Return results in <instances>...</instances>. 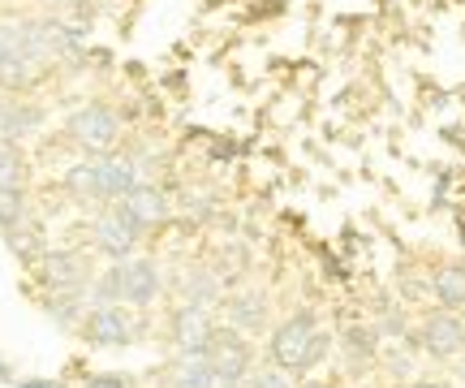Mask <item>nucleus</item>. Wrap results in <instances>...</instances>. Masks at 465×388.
Segmentation results:
<instances>
[{
  "instance_id": "f8f14e48",
  "label": "nucleus",
  "mask_w": 465,
  "mask_h": 388,
  "mask_svg": "<svg viewBox=\"0 0 465 388\" xmlns=\"http://www.w3.org/2000/svg\"><path fill=\"white\" fill-rule=\"evenodd\" d=\"M173 388H216V372H212V358L207 354H185L177 375H173Z\"/></svg>"
},
{
  "instance_id": "9d476101",
  "label": "nucleus",
  "mask_w": 465,
  "mask_h": 388,
  "mask_svg": "<svg viewBox=\"0 0 465 388\" xmlns=\"http://www.w3.org/2000/svg\"><path fill=\"white\" fill-rule=\"evenodd\" d=\"M212 333H216V328H212L203 306H182V311H177V345H182V354H207Z\"/></svg>"
},
{
  "instance_id": "4468645a",
  "label": "nucleus",
  "mask_w": 465,
  "mask_h": 388,
  "mask_svg": "<svg viewBox=\"0 0 465 388\" xmlns=\"http://www.w3.org/2000/svg\"><path fill=\"white\" fill-rule=\"evenodd\" d=\"M17 177H22L17 152L14 147H0V190H17Z\"/></svg>"
},
{
  "instance_id": "20e7f679",
  "label": "nucleus",
  "mask_w": 465,
  "mask_h": 388,
  "mask_svg": "<svg viewBox=\"0 0 465 388\" xmlns=\"http://www.w3.org/2000/svg\"><path fill=\"white\" fill-rule=\"evenodd\" d=\"M69 134L78 138L83 147H91V152H108V147L116 143V134H121V125H116L113 108L86 104V108H78V113L69 117Z\"/></svg>"
},
{
  "instance_id": "ddd939ff",
  "label": "nucleus",
  "mask_w": 465,
  "mask_h": 388,
  "mask_svg": "<svg viewBox=\"0 0 465 388\" xmlns=\"http://www.w3.org/2000/svg\"><path fill=\"white\" fill-rule=\"evenodd\" d=\"M435 298L440 306H465V268L461 264H449V268L435 272Z\"/></svg>"
},
{
  "instance_id": "0eeeda50",
  "label": "nucleus",
  "mask_w": 465,
  "mask_h": 388,
  "mask_svg": "<svg viewBox=\"0 0 465 388\" xmlns=\"http://www.w3.org/2000/svg\"><path fill=\"white\" fill-rule=\"evenodd\" d=\"M422 345L431 350L435 358H452L465 350V323L452 315V311H440L422 323Z\"/></svg>"
},
{
  "instance_id": "f3484780",
  "label": "nucleus",
  "mask_w": 465,
  "mask_h": 388,
  "mask_svg": "<svg viewBox=\"0 0 465 388\" xmlns=\"http://www.w3.org/2000/svg\"><path fill=\"white\" fill-rule=\"evenodd\" d=\"M83 388H134L125 375H91Z\"/></svg>"
},
{
  "instance_id": "aec40b11",
  "label": "nucleus",
  "mask_w": 465,
  "mask_h": 388,
  "mask_svg": "<svg viewBox=\"0 0 465 388\" xmlns=\"http://www.w3.org/2000/svg\"><path fill=\"white\" fill-rule=\"evenodd\" d=\"M414 388H449V384H440V380H422V384H414Z\"/></svg>"
},
{
  "instance_id": "f257e3e1",
  "label": "nucleus",
  "mask_w": 465,
  "mask_h": 388,
  "mask_svg": "<svg viewBox=\"0 0 465 388\" xmlns=\"http://www.w3.org/2000/svg\"><path fill=\"white\" fill-rule=\"evenodd\" d=\"M323 354H328V337L315 328L311 315H293V320H284L272 333V358H276V367H284V372H306Z\"/></svg>"
},
{
  "instance_id": "9b49d317",
  "label": "nucleus",
  "mask_w": 465,
  "mask_h": 388,
  "mask_svg": "<svg viewBox=\"0 0 465 388\" xmlns=\"http://www.w3.org/2000/svg\"><path fill=\"white\" fill-rule=\"evenodd\" d=\"M44 281L52 289H61V293H74V289L86 285V268L78 254H48L44 259Z\"/></svg>"
},
{
  "instance_id": "dca6fc26",
  "label": "nucleus",
  "mask_w": 465,
  "mask_h": 388,
  "mask_svg": "<svg viewBox=\"0 0 465 388\" xmlns=\"http://www.w3.org/2000/svg\"><path fill=\"white\" fill-rule=\"evenodd\" d=\"M237 320L250 323V328L263 320V311H259V298H246V303H237Z\"/></svg>"
},
{
  "instance_id": "6e6552de",
  "label": "nucleus",
  "mask_w": 465,
  "mask_h": 388,
  "mask_svg": "<svg viewBox=\"0 0 465 388\" xmlns=\"http://www.w3.org/2000/svg\"><path fill=\"white\" fill-rule=\"evenodd\" d=\"M116 207H121L138 229H155V224H164L168 220V199L155 186H134L125 199L116 203Z\"/></svg>"
},
{
  "instance_id": "2eb2a0df",
  "label": "nucleus",
  "mask_w": 465,
  "mask_h": 388,
  "mask_svg": "<svg viewBox=\"0 0 465 388\" xmlns=\"http://www.w3.org/2000/svg\"><path fill=\"white\" fill-rule=\"evenodd\" d=\"M22 220V190H0V224Z\"/></svg>"
},
{
  "instance_id": "423d86ee",
  "label": "nucleus",
  "mask_w": 465,
  "mask_h": 388,
  "mask_svg": "<svg viewBox=\"0 0 465 388\" xmlns=\"http://www.w3.org/2000/svg\"><path fill=\"white\" fill-rule=\"evenodd\" d=\"M95 237H100V251L113 254V259H125V254L138 246V237H143V229L134 224L121 207H113V212H104L100 224H95Z\"/></svg>"
},
{
  "instance_id": "1a4fd4ad",
  "label": "nucleus",
  "mask_w": 465,
  "mask_h": 388,
  "mask_svg": "<svg viewBox=\"0 0 465 388\" xmlns=\"http://www.w3.org/2000/svg\"><path fill=\"white\" fill-rule=\"evenodd\" d=\"M86 337L95 341V345H130L134 323L121 306H95L91 320H86Z\"/></svg>"
},
{
  "instance_id": "6ab92c4d",
  "label": "nucleus",
  "mask_w": 465,
  "mask_h": 388,
  "mask_svg": "<svg viewBox=\"0 0 465 388\" xmlns=\"http://www.w3.org/2000/svg\"><path fill=\"white\" fill-rule=\"evenodd\" d=\"M14 388H61L56 380H22V384H14Z\"/></svg>"
},
{
  "instance_id": "f03ea898",
  "label": "nucleus",
  "mask_w": 465,
  "mask_h": 388,
  "mask_svg": "<svg viewBox=\"0 0 465 388\" xmlns=\"http://www.w3.org/2000/svg\"><path fill=\"white\" fill-rule=\"evenodd\" d=\"M69 186L78 194H91V199H125L138 177H134L130 160H91V164H78L69 173Z\"/></svg>"
},
{
  "instance_id": "7ed1b4c3",
  "label": "nucleus",
  "mask_w": 465,
  "mask_h": 388,
  "mask_svg": "<svg viewBox=\"0 0 465 388\" xmlns=\"http://www.w3.org/2000/svg\"><path fill=\"white\" fill-rule=\"evenodd\" d=\"M207 358H212L216 384L237 388L250 367V345L237 337V333H229V328H216V333H212V345H207Z\"/></svg>"
},
{
  "instance_id": "412c9836",
  "label": "nucleus",
  "mask_w": 465,
  "mask_h": 388,
  "mask_svg": "<svg viewBox=\"0 0 465 388\" xmlns=\"http://www.w3.org/2000/svg\"><path fill=\"white\" fill-rule=\"evenodd\" d=\"M9 384V367H5V363H0V388Z\"/></svg>"
},
{
  "instance_id": "a211bd4d",
  "label": "nucleus",
  "mask_w": 465,
  "mask_h": 388,
  "mask_svg": "<svg viewBox=\"0 0 465 388\" xmlns=\"http://www.w3.org/2000/svg\"><path fill=\"white\" fill-rule=\"evenodd\" d=\"M254 388H293V384H289V375H281V372H263L254 380Z\"/></svg>"
},
{
  "instance_id": "39448f33",
  "label": "nucleus",
  "mask_w": 465,
  "mask_h": 388,
  "mask_svg": "<svg viewBox=\"0 0 465 388\" xmlns=\"http://www.w3.org/2000/svg\"><path fill=\"white\" fill-rule=\"evenodd\" d=\"M160 289V272L151 259H134V264H121L116 268V298H125L134 306H147Z\"/></svg>"
}]
</instances>
